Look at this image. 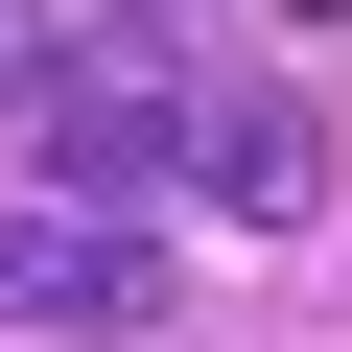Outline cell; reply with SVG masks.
<instances>
[{
	"instance_id": "cell-1",
	"label": "cell",
	"mask_w": 352,
	"mask_h": 352,
	"mask_svg": "<svg viewBox=\"0 0 352 352\" xmlns=\"http://www.w3.org/2000/svg\"><path fill=\"white\" fill-rule=\"evenodd\" d=\"M118 118H141V188H188L212 235H329V188H352V164H329V118H305L235 24H188Z\"/></svg>"
},
{
	"instance_id": "cell-2",
	"label": "cell",
	"mask_w": 352,
	"mask_h": 352,
	"mask_svg": "<svg viewBox=\"0 0 352 352\" xmlns=\"http://www.w3.org/2000/svg\"><path fill=\"white\" fill-rule=\"evenodd\" d=\"M0 329L141 352V329H164V235H141L118 188H47V164H0Z\"/></svg>"
},
{
	"instance_id": "cell-3",
	"label": "cell",
	"mask_w": 352,
	"mask_h": 352,
	"mask_svg": "<svg viewBox=\"0 0 352 352\" xmlns=\"http://www.w3.org/2000/svg\"><path fill=\"white\" fill-rule=\"evenodd\" d=\"M282 24H352V0H282Z\"/></svg>"
}]
</instances>
